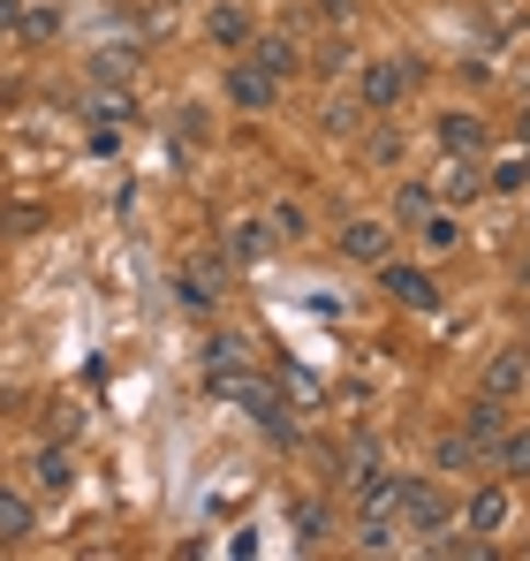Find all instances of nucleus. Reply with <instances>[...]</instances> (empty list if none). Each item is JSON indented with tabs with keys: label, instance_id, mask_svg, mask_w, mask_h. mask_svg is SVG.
I'll use <instances>...</instances> for the list:
<instances>
[{
	"label": "nucleus",
	"instance_id": "nucleus-1",
	"mask_svg": "<svg viewBox=\"0 0 530 561\" xmlns=\"http://www.w3.org/2000/svg\"><path fill=\"white\" fill-rule=\"evenodd\" d=\"M205 387H212L220 402H243V410L258 417V433H273V440H296V417H288V394H280L273 379H258L251 365H205Z\"/></svg>",
	"mask_w": 530,
	"mask_h": 561
},
{
	"label": "nucleus",
	"instance_id": "nucleus-2",
	"mask_svg": "<svg viewBox=\"0 0 530 561\" xmlns=\"http://www.w3.org/2000/svg\"><path fill=\"white\" fill-rule=\"evenodd\" d=\"M417 61L410 54H379V61H364V84H356V99L371 106V114H402V99L417 92Z\"/></svg>",
	"mask_w": 530,
	"mask_h": 561
},
{
	"label": "nucleus",
	"instance_id": "nucleus-3",
	"mask_svg": "<svg viewBox=\"0 0 530 561\" xmlns=\"http://www.w3.org/2000/svg\"><path fill=\"white\" fill-rule=\"evenodd\" d=\"M447 516H454V501H447L440 478H410V470H402V493H394V524H402V531H440Z\"/></svg>",
	"mask_w": 530,
	"mask_h": 561
},
{
	"label": "nucleus",
	"instance_id": "nucleus-4",
	"mask_svg": "<svg viewBox=\"0 0 530 561\" xmlns=\"http://www.w3.org/2000/svg\"><path fill=\"white\" fill-rule=\"evenodd\" d=\"M228 288H235V259L228 251H189L182 259V304L189 311H212Z\"/></svg>",
	"mask_w": 530,
	"mask_h": 561
},
{
	"label": "nucleus",
	"instance_id": "nucleus-5",
	"mask_svg": "<svg viewBox=\"0 0 530 561\" xmlns=\"http://www.w3.org/2000/svg\"><path fill=\"white\" fill-rule=\"evenodd\" d=\"M220 92H228V106H235V114H273L288 84H280V77H265L251 54H235V61H228V77H220Z\"/></svg>",
	"mask_w": 530,
	"mask_h": 561
},
{
	"label": "nucleus",
	"instance_id": "nucleus-6",
	"mask_svg": "<svg viewBox=\"0 0 530 561\" xmlns=\"http://www.w3.org/2000/svg\"><path fill=\"white\" fill-rule=\"evenodd\" d=\"M334 243H342L349 266H379V259H394V220L387 213H356V220L334 228Z\"/></svg>",
	"mask_w": 530,
	"mask_h": 561
},
{
	"label": "nucleus",
	"instance_id": "nucleus-7",
	"mask_svg": "<svg viewBox=\"0 0 530 561\" xmlns=\"http://www.w3.org/2000/svg\"><path fill=\"white\" fill-rule=\"evenodd\" d=\"M433 137H440L447 160H485V145H493V129H485L477 106H447L440 122H433Z\"/></svg>",
	"mask_w": 530,
	"mask_h": 561
},
{
	"label": "nucleus",
	"instance_id": "nucleus-8",
	"mask_svg": "<svg viewBox=\"0 0 530 561\" xmlns=\"http://www.w3.org/2000/svg\"><path fill=\"white\" fill-rule=\"evenodd\" d=\"M356 160H364L371 175H394V168L410 160V137H402V122H394V114H371V129L356 137Z\"/></svg>",
	"mask_w": 530,
	"mask_h": 561
},
{
	"label": "nucleus",
	"instance_id": "nucleus-9",
	"mask_svg": "<svg viewBox=\"0 0 530 561\" xmlns=\"http://www.w3.org/2000/svg\"><path fill=\"white\" fill-rule=\"evenodd\" d=\"M243 54L258 61L265 77H280V84H296V77H303V61H311V54H303L288 31H251V46H243Z\"/></svg>",
	"mask_w": 530,
	"mask_h": 561
},
{
	"label": "nucleus",
	"instance_id": "nucleus-10",
	"mask_svg": "<svg viewBox=\"0 0 530 561\" xmlns=\"http://www.w3.org/2000/svg\"><path fill=\"white\" fill-rule=\"evenodd\" d=\"M379 288H387L394 304H410V311H440V280L425 274V266H394V259H379Z\"/></svg>",
	"mask_w": 530,
	"mask_h": 561
},
{
	"label": "nucleus",
	"instance_id": "nucleus-11",
	"mask_svg": "<svg viewBox=\"0 0 530 561\" xmlns=\"http://www.w3.org/2000/svg\"><path fill=\"white\" fill-rule=\"evenodd\" d=\"M530 387V350L523 342H508V350H493L485 357V379H477V394H500V402H516Z\"/></svg>",
	"mask_w": 530,
	"mask_h": 561
},
{
	"label": "nucleus",
	"instance_id": "nucleus-12",
	"mask_svg": "<svg viewBox=\"0 0 530 561\" xmlns=\"http://www.w3.org/2000/svg\"><path fill=\"white\" fill-rule=\"evenodd\" d=\"M251 31H258V15H251L243 0H212V8H205V46L243 54V46H251Z\"/></svg>",
	"mask_w": 530,
	"mask_h": 561
},
{
	"label": "nucleus",
	"instance_id": "nucleus-13",
	"mask_svg": "<svg viewBox=\"0 0 530 561\" xmlns=\"http://www.w3.org/2000/svg\"><path fill=\"white\" fill-rule=\"evenodd\" d=\"M31 485H38V493H46V501H61V493H77V456H69V448H61V440H54V448H31Z\"/></svg>",
	"mask_w": 530,
	"mask_h": 561
},
{
	"label": "nucleus",
	"instance_id": "nucleus-14",
	"mask_svg": "<svg viewBox=\"0 0 530 561\" xmlns=\"http://www.w3.org/2000/svg\"><path fill=\"white\" fill-rule=\"evenodd\" d=\"M364 122H371V106H364L356 92H326V106H319V129H326V137L356 145V137H364Z\"/></svg>",
	"mask_w": 530,
	"mask_h": 561
},
{
	"label": "nucleus",
	"instance_id": "nucleus-15",
	"mask_svg": "<svg viewBox=\"0 0 530 561\" xmlns=\"http://www.w3.org/2000/svg\"><path fill=\"white\" fill-rule=\"evenodd\" d=\"M23 539H38V501L0 485V547H23Z\"/></svg>",
	"mask_w": 530,
	"mask_h": 561
},
{
	"label": "nucleus",
	"instance_id": "nucleus-16",
	"mask_svg": "<svg viewBox=\"0 0 530 561\" xmlns=\"http://www.w3.org/2000/svg\"><path fill=\"white\" fill-rule=\"evenodd\" d=\"M433 205H440V190H433V183H410V175H402V183H394V197H387V220H394V236H402V228H417Z\"/></svg>",
	"mask_w": 530,
	"mask_h": 561
},
{
	"label": "nucleus",
	"instance_id": "nucleus-17",
	"mask_svg": "<svg viewBox=\"0 0 530 561\" xmlns=\"http://www.w3.org/2000/svg\"><path fill=\"white\" fill-rule=\"evenodd\" d=\"M54 38H61V8H54V0H23L8 46H54Z\"/></svg>",
	"mask_w": 530,
	"mask_h": 561
},
{
	"label": "nucleus",
	"instance_id": "nucleus-18",
	"mask_svg": "<svg viewBox=\"0 0 530 561\" xmlns=\"http://www.w3.org/2000/svg\"><path fill=\"white\" fill-rule=\"evenodd\" d=\"M91 84H137V69H145V54L137 46H91Z\"/></svg>",
	"mask_w": 530,
	"mask_h": 561
},
{
	"label": "nucleus",
	"instance_id": "nucleus-19",
	"mask_svg": "<svg viewBox=\"0 0 530 561\" xmlns=\"http://www.w3.org/2000/svg\"><path fill=\"white\" fill-rule=\"evenodd\" d=\"M477 463H485V448H477L470 433H440V440H433V470H440V478H470Z\"/></svg>",
	"mask_w": 530,
	"mask_h": 561
},
{
	"label": "nucleus",
	"instance_id": "nucleus-20",
	"mask_svg": "<svg viewBox=\"0 0 530 561\" xmlns=\"http://www.w3.org/2000/svg\"><path fill=\"white\" fill-rule=\"evenodd\" d=\"M280 243H273V228L265 220H228V259L235 266H258V259H273Z\"/></svg>",
	"mask_w": 530,
	"mask_h": 561
},
{
	"label": "nucleus",
	"instance_id": "nucleus-21",
	"mask_svg": "<svg viewBox=\"0 0 530 561\" xmlns=\"http://www.w3.org/2000/svg\"><path fill=\"white\" fill-rule=\"evenodd\" d=\"M462 433H470L477 448H493V440L508 433V402H500V394H477V402L462 410Z\"/></svg>",
	"mask_w": 530,
	"mask_h": 561
},
{
	"label": "nucleus",
	"instance_id": "nucleus-22",
	"mask_svg": "<svg viewBox=\"0 0 530 561\" xmlns=\"http://www.w3.org/2000/svg\"><path fill=\"white\" fill-rule=\"evenodd\" d=\"M477 197H485V160H447L440 205H477Z\"/></svg>",
	"mask_w": 530,
	"mask_h": 561
},
{
	"label": "nucleus",
	"instance_id": "nucleus-23",
	"mask_svg": "<svg viewBox=\"0 0 530 561\" xmlns=\"http://www.w3.org/2000/svg\"><path fill=\"white\" fill-rule=\"evenodd\" d=\"M500 524H508V485H477V493H470V531L493 539Z\"/></svg>",
	"mask_w": 530,
	"mask_h": 561
},
{
	"label": "nucleus",
	"instance_id": "nucleus-24",
	"mask_svg": "<svg viewBox=\"0 0 530 561\" xmlns=\"http://www.w3.org/2000/svg\"><path fill=\"white\" fill-rule=\"evenodd\" d=\"M417 236H425V251H433V259H447V251L462 243V220H454V205H433V213L417 220Z\"/></svg>",
	"mask_w": 530,
	"mask_h": 561
},
{
	"label": "nucleus",
	"instance_id": "nucleus-25",
	"mask_svg": "<svg viewBox=\"0 0 530 561\" xmlns=\"http://www.w3.org/2000/svg\"><path fill=\"white\" fill-rule=\"evenodd\" d=\"M84 114H91V122H137L129 84H91V92H84Z\"/></svg>",
	"mask_w": 530,
	"mask_h": 561
},
{
	"label": "nucleus",
	"instance_id": "nucleus-26",
	"mask_svg": "<svg viewBox=\"0 0 530 561\" xmlns=\"http://www.w3.org/2000/svg\"><path fill=\"white\" fill-rule=\"evenodd\" d=\"M485 456L500 463V478H530V425H523V433H500Z\"/></svg>",
	"mask_w": 530,
	"mask_h": 561
},
{
	"label": "nucleus",
	"instance_id": "nucleus-27",
	"mask_svg": "<svg viewBox=\"0 0 530 561\" xmlns=\"http://www.w3.org/2000/svg\"><path fill=\"white\" fill-rule=\"evenodd\" d=\"M265 228H273V243H303V236H311V213H303L296 197H280V205L265 213Z\"/></svg>",
	"mask_w": 530,
	"mask_h": 561
},
{
	"label": "nucleus",
	"instance_id": "nucleus-28",
	"mask_svg": "<svg viewBox=\"0 0 530 561\" xmlns=\"http://www.w3.org/2000/svg\"><path fill=\"white\" fill-rule=\"evenodd\" d=\"M485 190H500V197H516V190H530V145H523V152H508L500 168H485Z\"/></svg>",
	"mask_w": 530,
	"mask_h": 561
},
{
	"label": "nucleus",
	"instance_id": "nucleus-29",
	"mask_svg": "<svg viewBox=\"0 0 530 561\" xmlns=\"http://www.w3.org/2000/svg\"><path fill=\"white\" fill-rule=\"evenodd\" d=\"M371 470H379V440H349V456H342V470H334V478H342V485H364Z\"/></svg>",
	"mask_w": 530,
	"mask_h": 561
},
{
	"label": "nucleus",
	"instance_id": "nucleus-30",
	"mask_svg": "<svg viewBox=\"0 0 530 561\" xmlns=\"http://www.w3.org/2000/svg\"><path fill=\"white\" fill-rule=\"evenodd\" d=\"M205 365H251V334H212L205 342Z\"/></svg>",
	"mask_w": 530,
	"mask_h": 561
},
{
	"label": "nucleus",
	"instance_id": "nucleus-31",
	"mask_svg": "<svg viewBox=\"0 0 530 561\" xmlns=\"http://www.w3.org/2000/svg\"><path fill=\"white\" fill-rule=\"evenodd\" d=\"M349 61H356V46H349V38H326V46H319V54H311L303 69H319V77H342Z\"/></svg>",
	"mask_w": 530,
	"mask_h": 561
},
{
	"label": "nucleus",
	"instance_id": "nucleus-32",
	"mask_svg": "<svg viewBox=\"0 0 530 561\" xmlns=\"http://www.w3.org/2000/svg\"><path fill=\"white\" fill-rule=\"evenodd\" d=\"M175 129L189 137V145H205V137H212V122H205V106H197V99H189V106H175Z\"/></svg>",
	"mask_w": 530,
	"mask_h": 561
},
{
	"label": "nucleus",
	"instance_id": "nucleus-33",
	"mask_svg": "<svg viewBox=\"0 0 530 561\" xmlns=\"http://www.w3.org/2000/svg\"><path fill=\"white\" fill-rule=\"evenodd\" d=\"M122 152V122H91V160H114Z\"/></svg>",
	"mask_w": 530,
	"mask_h": 561
},
{
	"label": "nucleus",
	"instance_id": "nucleus-34",
	"mask_svg": "<svg viewBox=\"0 0 530 561\" xmlns=\"http://www.w3.org/2000/svg\"><path fill=\"white\" fill-rule=\"evenodd\" d=\"M319 15H326V23H342V31H349V23H356V0H319Z\"/></svg>",
	"mask_w": 530,
	"mask_h": 561
},
{
	"label": "nucleus",
	"instance_id": "nucleus-35",
	"mask_svg": "<svg viewBox=\"0 0 530 561\" xmlns=\"http://www.w3.org/2000/svg\"><path fill=\"white\" fill-rule=\"evenodd\" d=\"M15 15H23V0H0V46L15 38Z\"/></svg>",
	"mask_w": 530,
	"mask_h": 561
},
{
	"label": "nucleus",
	"instance_id": "nucleus-36",
	"mask_svg": "<svg viewBox=\"0 0 530 561\" xmlns=\"http://www.w3.org/2000/svg\"><path fill=\"white\" fill-rule=\"evenodd\" d=\"M516 288H523V296H530V243H523V251H516Z\"/></svg>",
	"mask_w": 530,
	"mask_h": 561
},
{
	"label": "nucleus",
	"instance_id": "nucleus-37",
	"mask_svg": "<svg viewBox=\"0 0 530 561\" xmlns=\"http://www.w3.org/2000/svg\"><path fill=\"white\" fill-rule=\"evenodd\" d=\"M523 145H530V106H523Z\"/></svg>",
	"mask_w": 530,
	"mask_h": 561
}]
</instances>
